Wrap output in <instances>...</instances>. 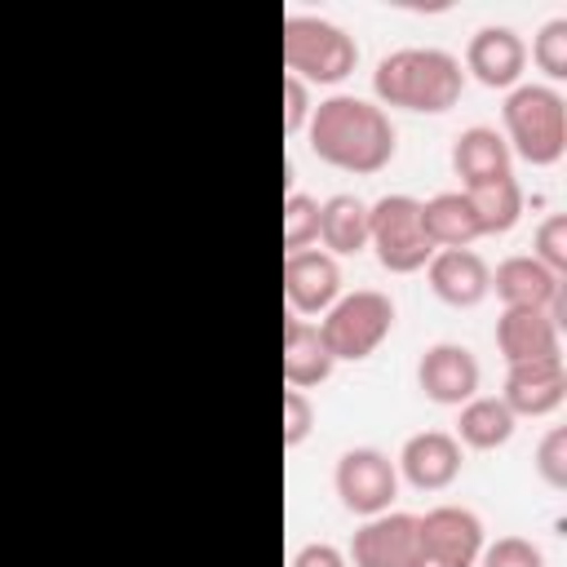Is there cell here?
I'll return each mask as SVG.
<instances>
[{
	"mask_svg": "<svg viewBox=\"0 0 567 567\" xmlns=\"http://www.w3.org/2000/svg\"><path fill=\"white\" fill-rule=\"evenodd\" d=\"M456 443H470L478 452H492V447H505L509 434H514V412L492 399V394H474L461 403V421H456Z\"/></svg>",
	"mask_w": 567,
	"mask_h": 567,
	"instance_id": "7402d4cb",
	"label": "cell"
},
{
	"mask_svg": "<svg viewBox=\"0 0 567 567\" xmlns=\"http://www.w3.org/2000/svg\"><path fill=\"white\" fill-rule=\"evenodd\" d=\"M284 297L297 315H323L341 297V270L328 252H288L284 261Z\"/></svg>",
	"mask_w": 567,
	"mask_h": 567,
	"instance_id": "2e32d148",
	"label": "cell"
},
{
	"mask_svg": "<svg viewBox=\"0 0 567 567\" xmlns=\"http://www.w3.org/2000/svg\"><path fill=\"white\" fill-rule=\"evenodd\" d=\"M536 470H540V478H545L554 492L567 487V430H563V425H554V430L540 439V447H536Z\"/></svg>",
	"mask_w": 567,
	"mask_h": 567,
	"instance_id": "83f0119b",
	"label": "cell"
},
{
	"mask_svg": "<svg viewBox=\"0 0 567 567\" xmlns=\"http://www.w3.org/2000/svg\"><path fill=\"white\" fill-rule=\"evenodd\" d=\"M452 168H456V177L465 182V190H470V186H483V182H496V177L509 173V146H505V137H501L496 128L470 124V128L456 133V142H452Z\"/></svg>",
	"mask_w": 567,
	"mask_h": 567,
	"instance_id": "ac0fdd59",
	"label": "cell"
},
{
	"mask_svg": "<svg viewBox=\"0 0 567 567\" xmlns=\"http://www.w3.org/2000/svg\"><path fill=\"white\" fill-rule=\"evenodd\" d=\"M310 120V89L297 75H284V133H301Z\"/></svg>",
	"mask_w": 567,
	"mask_h": 567,
	"instance_id": "f546056e",
	"label": "cell"
},
{
	"mask_svg": "<svg viewBox=\"0 0 567 567\" xmlns=\"http://www.w3.org/2000/svg\"><path fill=\"white\" fill-rule=\"evenodd\" d=\"M416 567H470V563H434V558H421Z\"/></svg>",
	"mask_w": 567,
	"mask_h": 567,
	"instance_id": "1f68e13d",
	"label": "cell"
},
{
	"mask_svg": "<svg viewBox=\"0 0 567 567\" xmlns=\"http://www.w3.org/2000/svg\"><path fill=\"white\" fill-rule=\"evenodd\" d=\"M416 385L425 390V399L461 408L478 394V359L456 341H434L416 363Z\"/></svg>",
	"mask_w": 567,
	"mask_h": 567,
	"instance_id": "30bf717a",
	"label": "cell"
},
{
	"mask_svg": "<svg viewBox=\"0 0 567 567\" xmlns=\"http://www.w3.org/2000/svg\"><path fill=\"white\" fill-rule=\"evenodd\" d=\"M532 58H536V66H540L549 80H563V75H567V18H549V22L536 31Z\"/></svg>",
	"mask_w": 567,
	"mask_h": 567,
	"instance_id": "d4e9b609",
	"label": "cell"
},
{
	"mask_svg": "<svg viewBox=\"0 0 567 567\" xmlns=\"http://www.w3.org/2000/svg\"><path fill=\"white\" fill-rule=\"evenodd\" d=\"M567 399V372L563 359H536V363H514L505 372V394L501 403L514 416H545Z\"/></svg>",
	"mask_w": 567,
	"mask_h": 567,
	"instance_id": "e0dca14e",
	"label": "cell"
},
{
	"mask_svg": "<svg viewBox=\"0 0 567 567\" xmlns=\"http://www.w3.org/2000/svg\"><path fill=\"white\" fill-rule=\"evenodd\" d=\"M310 155L341 173H381L394 159V124L381 106L363 97L332 93L310 106Z\"/></svg>",
	"mask_w": 567,
	"mask_h": 567,
	"instance_id": "6da1fadb",
	"label": "cell"
},
{
	"mask_svg": "<svg viewBox=\"0 0 567 567\" xmlns=\"http://www.w3.org/2000/svg\"><path fill=\"white\" fill-rule=\"evenodd\" d=\"M492 288L505 306H536L549 310L554 323H563L567 315V297H563V275H554L549 266H540L536 257H505L492 275Z\"/></svg>",
	"mask_w": 567,
	"mask_h": 567,
	"instance_id": "8fae6325",
	"label": "cell"
},
{
	"mask_svg": "<svg viewBox=\"0 0 567 567\" xmlns=\"http://www.w3.org/2000/svg\"><path fill=\"white\" fill-rule=\"evenodd\" d=\"M368 244L390 275H412L434 257V244L421 226V199L412 195H381L368 204Z\"/></svg>",
	"mask_w": 567,
	"mask_h": 567,
	"instance_id": "8992f818",
	"label": "cell"
},
{
	"mask_svg": "<svg viewBox=\"0 0 567 567\" xmlns=\"http://www.w3.org/2000/svg\"><path fill=\"white\" fill-rule=\"evenodd\" d=\"M394 328V301L377 288H354L346 297H337L323 319H319V337L328 346L332 359H368Z\"/></svg>",
	"mask_w": 567,
	"mask_h": 567,
	"instance_id": "5b68a950",
	"label": "cell"
},
{
	"mask_svg": "<svg viewBox=\"0 0 567 567\" xmlns=\"http://www.w3.org/2000/svg\"><path fill=\"white\" fill-rule=\"evenodd\" d=\"M478 554H483L478 567H545L540 545H532L527 536H496V540L483 545Z\"/></svg>",
	"mask_w": 567,
	"mask_h": 567,
	"instance_id": "484cf974",
	"label": "cell"
},
{
	"mask_svg": "<svg viewBox=\"0 0 567 567\" xmlns=\"http://www.w3.org/2000/svg\"><path fill=\"white\" fill-rule=\"evenodd\" d=\"M310 239H319V199L292 190L284 199V248L288 252H301Z\"/></svg>",
	"mask_w": 567,
	"mask_h": 567,
	"instance_id": "cb8c5ba5",
	"label": "cell"
},
{
	"mask_svg": "<svg viewBox=\"0 0 567 567\" xmlns=\"http://www.w3.org/2000/svg\"><path fill=\"white\" fill-rule=\"evenodd\" d=\"M332 354L319 337V323H306V319H288L284 323V381L292 390H306V385H319L332 377Z\"/></svg>",
	"mask_w": 567,
	"mask_h": 567,
	"instance_id": "d6986e66",
	"label": "cell"
},
{
	"mask_svg": "<svg viewBox=\"0 0 567 567\" xmlns=\"http://www.w3.org/2000/svg\"><path fill=\"white\" fill-rule=\"evenodd\" d=\"M399 470L416 492H439L461 474V443L447 430H421L399 447Z\"/></svg>",
	"mask_w": 567,
	"mask_h": 567,
	"instance_id": "5bb4252c",
	"label": "cell"
},
{
	"mask_svg": "<svg viewBox=\"0 0 567 567\" xmlns=\"http://www.w3.org/2000/svg\"><path fill=\"white\" fill-rule=\"evenodd\" d=\"M310 425H315V408H310V399H306L301 390H284V447L306 443Z\"/></svg>",
	"mask_w": 567,
	"mask_h": 567,
	"instance_id": "f1b7e54d",
	"label": "cell"
},
{
	"mask_svg": "<svg viewBox=\"0 0 567 567\" xmlns=\"http://www.w3.org/2000/svg\"><path fill=\"white\" fill-rule=\"evenodd\" d=\"M465 199H470L483 235H505L523 217V186L514 182V173H505L496 182H483V186H470Z\"/></svg>",
	"mask_w": 567,
	"mask_h": 567,
	"instance_id": "603a6c76",
	"label": "cell"
},
{
	"mask_svg": "<svg viewBox=\"0 0 567 567\" xmlns=\"http://www.w3.org/2000/svg\"><path fill=\"white\" fill-rule=\"evenodd\" d=\"M465 89V71L447 49H394L372 71V93L385 106L443 115L456 106Z\"/></svg>",
	"mask_w": 567,
	"mask_h": 567,
	"instance_id": "7a4b0ae2",
	"label": "cell"
},
{
	"mask_svg": "<svg viewBox=\"0 0 567 567\" xmlns=\"http://www.w3.org/2000/svg\"><path fill=\"white\" fill-rule=\"evenodd\" d=\"M523 66H527V49L509 27H478L465 44V71L487 89L518 84Z\"/></svg>",
	"mask_w": 567,
	"mask_h": 567,
	"instance_id": "9a60e30c",
	"label": "cell"
},
{
	"mask_svg": "<svg viewBox=\"0 0 567 567\" xmlns=\"http://www.w3.org/2000/svg\"><path fill=\"white\" fill-rule=\"evenodd\" d=\"M425 279L434 288V297L456 306V310L478 306L492 292V270L474 248H439L425 261Z\"/></svg>",
	"mask_w": 567,
	"mask_h": 567,
	"instance_id": "4fadbf2b",
	"label": "cell"
},
{
	"mask_svg": "<svg viewBox=\"0 0 567 567\" xmlns=\"http://www.w3.org/2000/svg\"><path fill=\"white\" fill-rule=\"evenodd\" d=\"M421 226H425V239L439 248H470L483 230H478V217L465 199V190H439L434 199L421 204Z\"/></svg>",
	"mask_w": 567,
	"mask_h": 567,
	"instance_id": "ffe728a7",
	"label": "cell"
},
{
	"mask_svg": "<svg viewBox=\"0 0 567 567\" xmlns=\"http://www.w3.org/2000/svg\"><path fill=\"white\" fill-rule=\"evenodd\" d=\"M540 266H549L554 275L567 270V217L563 213H549L540 226H536V252H532Z\"/></svg>",
	"mask_w": 567,
	"mask_h": 567,
	"instance_id": "4316f807",
	"label": "cell"
},
{
	"mask_svg": "<svg viewBox=\"0 0 567 567\" xmlns=\"http://www.w3.org/2000/svg\"><path fill=\"white\" fill-rule=\"evenodd\" d=\"M346 563H354V567H416L421 563L416 514H403V509L372 514L350 536V558Z\"/></svg>",
	"mask_w": 567,
	"mask_h": 567,
	"instance_id": "ba28073f",
	"label": "cell"
},
{
	"mask_svg": "<svg viewBox=\"0 0 567 567\" xmlns=\"http://www.w3.org/2000/svg\"><path fill=\"white\" fill-rule=\"evenodd\" d=\"M288 567H350V563H346V554H341L337 545L310 540V545H301V549L292 554V563H288Z\"/></svg>",
	"mask_w": 567,
	"mask_h": 567,
	"instance_id": "4dcf8cb0",
	"label": "cell"
},
{
	"mask_svg": "<svg viewBox=\"0 0 567 567\" xmlns=\"http://www.w3.org/2000/svg\"><path fill=\"white\" fill-rule=\"evenodd\" d=\"M416 540H421V558L434 563H470L483 549V523L474 509L461 505H434L425 514H416Z\"/></svg>",
	"mask_w": 567,
	"mask_h": 567,
	"instance_id": "9c48e42d",
	"label": "cell"
},
{
	"mask_svg": "<svg viewBox=\"0 0 567 567\" xmlns=\"http://www.w3.org/2000/svg\"><path fill=\"white\" fill-rule=\"evenodd\" d=\"M332 483H337L341 505L350 514H363V518L385 514L390 501L399 496V470H394V461L381 447H350V452H341Z\"/></svg>",
	"mask_w": 567,
	"mask_h": 567,
	"instance_id": "52a82bcc",
	"label": "cell"
},
{
	"mask_svg": "<svg viewBox=\"0 0 567 567\" xmlns=\"http://www.w3.org/2000/svg\"><path fill=\"white\" fill-rule=\"evenodd\" d=\"M496 350L509 368L514 363H536V359H563L554 315L536 310V306H505L501 319H496Z\"/></svg>",
	"mask_w": 567,
	"mask_h": 567,
	"instance_id": "7c38bea8",
	"label": "cell"
},
{
	"mask_svg": "<svg viewBox=\"0 0 567 567\" xmlns=\"http://www.w3.org/2000/svg\"><path fill=\"white\" fill-rule=\"evenodd\" d=\"M319 239L328 248V257H350L368 248V204L359 195H328L319 204Z\"/></svg>",
	"mask_w": 567,
	"mask_h": 567,
	"instance_id": "44dd1931",
	"label": "cell"
},
{
	"mask_svg": "<svg viewBox=\"0 0 567 567\" xmlns=\"http://www.w3.org/2000/svg\"><path fill=\"white\" fill-rule=\"evenodd\" d=\"M359 62V44L328 18H284V66L301 84H341Z\"/></svg>",
	"mask_w": 567,
	"mask_h": 567,
	"instance_id": "277c9868",
	"label": "cell"
},
{
	"mask_svg": "<svg viewBox=\"0 0 567 567\" xmlns=\"http://www.w3.org/2000/svg\"><path fill=\"white\" fill-rule=\"evenodd\" d=\"M505 133H509V151L536 168L558 164L567 151V102L545 89V84H518L509 89L505 106Z\"/></svg>",
	"mask_w": 567,
	"mask_h": 567,
	"instance_id": "3957f363",
	"label": "cell"
}]
</instances>
